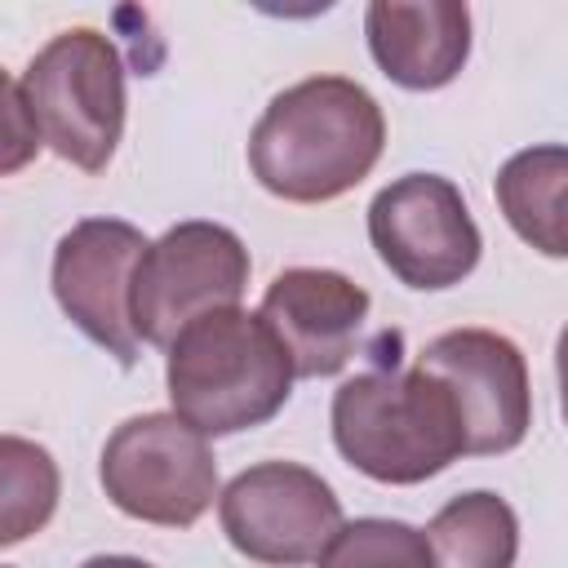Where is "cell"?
Masks as SVG:
<instances>
[{
	"label": "cell",
	"instance_id": "3",
	"mask_svg": "<svg viewBox=\"0 0 568 568\" xmlns=\"http://www.w3.org/2000/svg\"><path fill=\"white\" fill-rule=\"evenodd\" d=\"M333 444L377 484H426L466 457V435L448 386L426 368L382 364L333 390Z\"/></svg>",
	"mask_w": 568,
	"mask_h": 568
},
{
	"label": "cell",
	"instance_id": "10",
	"mask_svg": "<svg viewBox=\"0 0 568 568\" xmlns=\"http://www.w3.org/2000/svg\"><path fill=\"white\" fill-rule=\"evenodd\" d=\"M146 244L151 240L124 217H80L53 248L49 280L62 315L120 368H133L142 355L129 320V288Z\"/></svg>",
	"mask_w": 568,
	"mask_h": 568
},
{
	"label": "cell",
	"instance_id": "11",
	"mask_svg": "<svg viewBox=\"0 0 568 568\" xmlns=\"http://www.w3.org/2000/svg\"><path fill=\"white\" fill-rule=\"evenodd\" d=\"M368 293L328 266H288L262 293V324L288 355L293 377H337L364 333Z\"/></svg>",
	"mask_w": 568,
	"mask_h": 568
},
{
	"label": "cell",
	"instance_id": "15",
	"mask_svg": "<svg viewBox=\"0 0 568 568\" xmlns=\"http://www.w3.org/2000/svg\"><path fill=\"white\" fill-rule=\"evenodd\" d=\"M62 497L58 462L44 444L0 435V550L36 537Z\"/></svg>",
	"mask_w": 568,
	"mask_h": 568
},
{
	"label": "cell",
	"instance_id": "9",
	"mask_svg": "<svg viewBox=\"0 0 568 568\" xmlns=\"http://www.w3.org/2000/svg\"><path fill=\"white\" fill-rule=\"evenodd\" d=\"M417 368L435 373L462 417L466 457H501L532 426V382L524 351L493 328H448L417 351Z\"/></svg>",
	"mask_w": 568,
	"mask_h": 568
},
{
	"label": "cell",
	"instance_id": "17",
	"mask_svg": "<svg viewBox=\"0 0 568 568\" xmlns=\"http://www.w3.org/2000/svg\"><path fill=\"white\" fill-rule=\"evenodd\" d=\"M40 146H44V142H40V133H36V120H31L22 80H13V75L0 67V178L22 173V169L40 155Z\"/></svg>",
	"mask_w": 568,
	"mask_h": 568
},
{
	"label": "cell",
	"instance_id": "13",
	"mask_svg": "<svg viewBox=\"0 0 568 568\" xmlns=\"http://www.w3.org/2000/svg\"><path fill=\"white\" fill-rule=\"evenodd\" d=\"M564 182H568V151L559 142L524 146L515 151L493 182L497 209L510 222V231L532 244L546 257L568 253V226H564Z\"/></svg>",
	"mask_w": 568,
	"mask_h": 568
},
{
	"label": "cell",
	"instance_id": "12",
	"mask_svg": "<svg viewBox=\"0 0 568 568\" xmlns=\"http://www.w3.org/2000/svg\"><path fill=\"white\" fill-rule=\"evenodd\" d=\"M364 36L386 80L430 93L453 84L470 58V9L457 0H373Z\"/></svg>",
	"mask_w": 568,
	"mask_h": 568
},
{
	"label": "cell",
	"instance_id": "14",
	"mask_svg": "<svg viewBox=\"0 0 568 568\" xmlns=\"http://www.w3.org/2000/svg\"><path fill=\"white\" fill-rule=\"evenodd\" d=\"M430 568H515L519 519L515 506L488 488L457 493L426 524Z\"/></svg>",
	"mask_w": 568,
	"mask_h": 568
},
{
	"label": "cell",
	"instance_id": "5",
	"mask_svg": "<svg viewBox=\"0 0 568 568\" xmlns=\"http://www.w3.org/2000/svg\"><path fill=\"white\" fill-rule=\"evenodd\" d=\"M248 248L222 222H178L160 240H151L133 266L129 320L138 342L169 346L191 320L209 311L240 306L248 288Z\"/></svg>",
	"mask_w": 568,
	"mask_h": 568
},
{
	"label": "cell",
	"instance_id": "7",
	"mask_svg": "<svg viewBox=\"0 0 568 568\" xmlns=\"http://www.w3.org/2000/svg\"><path fill=\"white\" fill-rule=\"evenodd\" d=\"M368 240L382 266L417 293L462 284L484 253L466 195L444 173H404L368 204Z\"/></svg>",
	"mask_w": 568,
	"mask_h": 568
},
{
	"label": "cell",
	"instance_id": "1",
	"mask_svg": "<svg viewBox=\"0 0 568 568\" xmlns=\"http://www.w3.org/2000/svg\"><path fill=\"white\" fill-rule=\"evenodd\" d=\"M386 146L377 98L351 75H306L275 93L248 133V169L288 204H328L355 191Z\"/></svg>",
	"mask_w": 568,
	"mask_h": 568
},
{
	"label": "cell",
	"instance_id": "2",
	"mask_svg": "<svg viewBox=\"0 0 568 568\" xmlns=\"http://www.w3.org/2000/svg\"><path fill=\"white\" fill-rule=\"evenodd\" d=\"M173 417L204 439L266 426L293 395V368L257 311L226 306L191 320L164 346Z\"/></svg>",
	"mask_w": 568,
	"mask_h": 568
},
{
	"label": "cell",
	"instance_id": "18",
	"mask_svg": "<svg viewBox=\"0 0 568 568\" xmlns=\"http://www.w3.org/2000/svg\"><path fill=\"white\" fill-rule=\"evenodd\" d=\"M80 568H155V564H146V559H138V555H93V559H84Z\"/></svg>",
	"mask_w": 568,
	"mask_h": 568
},
{
	"label": "cell",
	"instance_id": "4",
	"mask_svg": "<svg viewBox=\"0 0 568 568\" xmlns=\"http://www.w3.org/2000/svg\"><path fill=\"white\" fill-rule=\"evenodd\" d=\"M22 93L40 142L75 164L102 173L124 138V58L98 27L58 31L22 71Z\"/></svg>",
	"mask_w": 568,
	"mask_h": 568
},
{
	"label": "cell",
	"instance_id": "8",
	"mask_svg": "<svg viewBox=\"0 0 568 568\" xmlns=\"http://www.w3.org/2000/svg\"><path fill=\"white\" fill-rule=\"evenodd\" d=\"M217 519L248 564L302 568L315 564L342 528V501L333 484L302 462H257L217 493Z\"/></svg>",
	"mask_w": 568,
	"mask_h": 568
},
{
	"label": "cell",
	"instance_id": "6",
	"mask_svg": "<svg viewBox=\"0 0 568 568\" xmlns=\"http://www.w3.org/2000/svg\"><path fill=\"white\" fill-rule=\"evenodd\" d=\"M98 479L120 515L155 528H191L217 497V457L182 417L138 413L106 435Z\"/></svg>",
	"mask_w": 568,
	"mask_h": 568
},
{
	"label": "cell",
	"instance_id": "16",
	"mask_svg": "<svg viewBox=\"0 0 568 568\" xmlns=\"http://www.w3.org/2000/svg\"><path fill=\"white\" fill-rule=\"evenodd\" d=\"M320 568H430V550L422 528L404 519H342V528L328 537V546L315 559Z\"/></svg>",
	"mask_w": 568,
	"mask_h": 568
},
{
	"label": "cell",
	"instance_id": "19",
	"mask_svg": "<svg viewBox=\"0 0 568 568\" xmlns=\"http://www.w3.org/2000/svg\"><path fill=\"white\" fill-rule=\"evenodd\" d=\"M0 568H9V564H0Z\"/></svg>",
	"mask_w": 568,
	"mask_h": 568
}]
</instances>
